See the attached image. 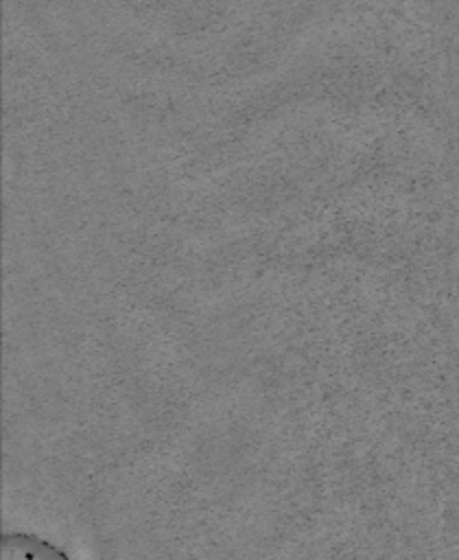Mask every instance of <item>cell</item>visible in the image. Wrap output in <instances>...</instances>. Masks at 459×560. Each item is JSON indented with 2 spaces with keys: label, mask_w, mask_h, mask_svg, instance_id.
Masks as SVG:
<instances>
[{
  "label": "cell",
  "mask_w": 459,
  "mask_h": 560,
  "mask_svg": "<svg viewBox=\"0 0 459 560\" xmlns=\"http://www.w3.org/2000/svg\"><path fill=\"white\" fill-rule=\"evenodd\" d=\"M0 545L2 560H74L66 547L31 529H4Z\"/></svg>",
  "instance_id": "obj_1"
}]
</instances>
